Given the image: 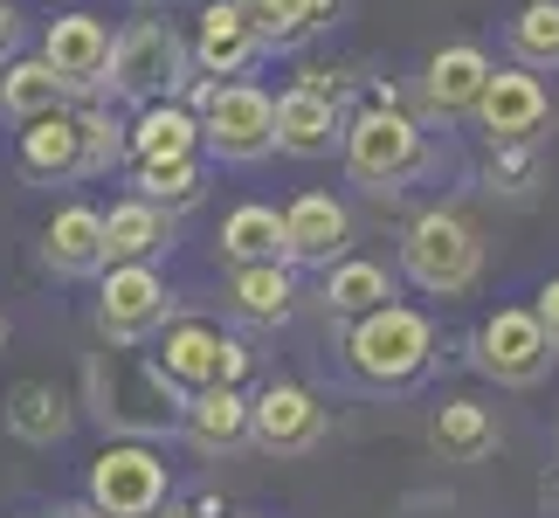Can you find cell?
Here are the masks:
<instances>
[{
  "label": "cell",
  "mask_w": 559,
  "mask_h": 518,
  "mask_svg": "<svg viewBox=\"0 0 559 518\" xmlns=\"http://www.w3.org/2000/svg\"><path fill=\"white\" fill-rule=\"evenodd\" d=\"M386 297H394V276H386L380 263H332V276H325V305L332 311H353V318H367V311H380Z\"/></svg>",
  "instance_id": "obj_28"
},
{
  "label": "cell",
  "mask_w": 559,
  "mask_h": 518,
  "mask_svg": "<svg viewBox=\"0 0 559 518\" xmlns=\"http://www.w3.org/2000/svg\"><path fill=\"white\" fill-rule=\"evenodd\" d=\"M235 8L249 14V28L263 35V42H276V49H284V35H290V21H297V8H305V0H235Z\"/></svg>",
  "instance_id": "obj_32"
},
{
  "label": "cell",
  "mask_w": 559,
  "mask_h": 518,
  "mask_svg": "<svg viewBox=\"0 0 559 518\" xmlns=\"http://www.w3.org/2000/svg\"><path fill=\"white\" fill-rule=\"evenodd\" d=\"M159 374L174 380V387H193V395H201V387H235L242 380V366H249V353L242 345H235L222 326H207V318H187V326H174L159 339Z\"/></svg>",
  "instance_id": "obj_10"
},
{
  "label": "cell",
  "mask_w": 559,
  "mask_h": 518,
  "mask_svg": "<svg viewBox=\"0 0 559 518\" xmlns=\"http://www.w3.org/2000/svg\"><path fill=\"white\" fill-rule=\"evenodd\" d=\"M222 256L235 270L242 263H284V214L276 208H235L228 222H222Z\"/></svg>",
  "instance_id": "obj_25"
},
{
  "label": "cell",
  "mask_w": 559,
  "mask_h": 518,
  "mask_svg": "<svg viewBox=\"0 0 559 518\" xmlns=\"http://www.w3.org/2000/svg\"><path fill=\"white\" fill-rule=\"evenodd\" d=\"M193 139H201V118L180 111V104H145V118L124 132V145L139 153V166L145 160H187Z\"/></svg>",
  "instance_id": "obj_26"
},
{
  "label": "cell",
  "mask_w": 559,
  "mask_h": 518,
  "mask_svg": "<svg viewBox=\"0 0 559 518\" xmlns=\"http://www.w3.org/2000/svg\"><path fill=\"white\" fill-rule=\"evenodd\" d=\"M76 125H83V166H111L118 153H124V125L118 118H104V111H76Z\"/></svg>",
  "instance_id": "obj_31"
},
{
  "label": "cell",
  "mask_w": 559,
  "mask_h": 518,
  "mask_svg": "<svg viewBox=\"0 0 559 518\" xmlns=\"http://www.w3.org/2000/svg\"><path fill=\"white\" fill-rule=\"evenodd\" d=\"M484 83H490V56L477 49V42H449V49H436V56H428L421 97H428V111L456 118V111H477Z\"/></svg>",
  "instance_id": "obj_16"
},
{
  "label": "cell",
  "mask_w": 559,
  "mask_h": 518,
  "mask_svg": "<svg viewBox=\"0 0 559 518\" xmlns=\"http://www.w3.org/2000/svg\"><path fill=\"white\" fill-rule=\"evenodd\" d=\"M139 201H153V208H187V201H201V160H145L139 166Z\"/></svg>",
  "instance_id": "obj_30"
},
{
  "label": "cell",
  "mask_w": 559,
  "mask_h": 518,
  "mask_svg": "<svg viewBox=\"0 0 559 518\" xmlns=\"http://www.w3.org/2000/svg\"><path fill=\"white\" fill-rule=\"evenodd\" d=\"M41 256H49L56 276H97L104 270V214L97 208H62L49 235H41Z\"/></svg>",
  "instance_id": "obj_20"
},
{
  "label": "cell",
  "mask_w": 559,
  "mask_h": 518,
  "mask_svg": "<svg viewBox=\"0 0 559 518\" xmlns=\"http://www.w3.org/2000/svg\"><path fill=\"white\" fill-rule=\"evenodd\" d=\"M249 436L270 449V457H305V449L325 443V408H318L311 387L297 380H270L263 395L249 401Z\"/></svg>",
  "instance_id": "obj_11"
},
{
  "label": "cell",
  "mask_w": 559,
  "mask_h": 518,
  "mask_svg": "<svg viewBox=\"0 0 559 518\" xmlns=\"http://www.w3.org/2000/svg\"><path fill=\"white\" fill-rule=\"evenodd\" d=\"M201 139L214 145V160L255 166L263 153H276V97L255 91V83H222L201 111Z\"/></svg>",
  "instance_id": "obj_7"
},
{
  "label": "cell",
  "mask_w": 559,
  "mask_h": 518,
  "mask_svg": "<svg viewBox=\"0 0 559 518\" xmlns=\"http://www.w3.org/2000/svg\"><path fill=\"white\" fill-rule=\"evenodd\" d=\"M70 422H76V415H70V395H62L56 380H21L14 395H8V428H14L28 449L62 443V436H70Z\"/></svg>",
  "instance_id": "obj_21"
},
{
  "label": "cell",
  "mask_w": 559,
  "mask_h": 518,
  "mask_svg": "<svg viewBox=\"0 0 559 518\" xmlns=\"http://www.w3.org/2000/svg\"><path fill=\"white\" fill-rule=\"evenodd\" d=\"M166 249V214L153 201H118L104 214V270L111 263H145Z\"/></svg>",
  "instance_id": "obj_24"
},
{
  "label": "cell",
  "mask_w": 559,
  "mask_h": 518,
  "mask_svg": "<svg viewBox=\"0 0 559 518\" xmlns=\"http://www.w3.org/2000/svg\"><path fill=\"white\" fill-rule=\"evenodd\" d=\"M546 111H552V97L532 70H490L484 97H477V118H484L490 145H532L546 132Z\"/></svg>",
  "instance_id": "obj_12"
},
{
  "label": "cell",
  "mask_w": 559,
  "mask_h": 518,
  "mask_svg": "<svg viewBox=\"0 0 559 518\" xmlns=\"http://www.w3.org/2000/svg\"><path fill=\"white\" fill-rule=\"evenodd\" d=\"M62 97L70 91H62V76L41 56H21V62H8V76H0V111L21 118V125L41 118V111H62Z\"/></svg>",
  "instance_id": "obj_27"
},
{
  "label": "cell",
  "mask_w": 559,
  "mask_h": 518,
  "mask_svg": "<svg viewBox=\"0 0 559 518\" xmlns=\"http://www.w3.org/2000/svg\"><path fill=\"white\" fill-rule=\"evenodd\" d=\"M297 91H311V97H325V104H332V111H338V104H346V91H353V83H346V76H338V70H305V76H297Z\"/></svg>",
  "instance_id": "obj_34"
},
{
  "label": "cell",
  "mask_w": 559,
  "mask_h": 518,
  "mask_svg": "<svg viewBox=\"0 0 559 518\" xmlns=\"http://www.w3.org/2000/svg\"><path fill=\"white\" fill-rule=\"evenodd\" d=\"M532 318H539V326H546V339L559 345V276H552V284L539 291V311H532Z\"/></svg>",
  "instance_id": "obj_35"
},
{
  "label": "cell",
  "mask_w": 559,
  "mask_h": 518,
  "mask_svg": "<svg viewBox=\"0 0 559 518\" xmlns=\"http://www.w3.org/2000/svg\"><path fill=\"white\" fill-rule=\"evenodd\" d=\"M166 463L145 443H111L91 457V511L97 518H159Z\"/></svg>",
  "instance_id": "obj_6"
},
{
  "label": "cell",
  "mask_w": 559,
  "mask_h": 518,
  "mask_svg": "<svg viewBox=\"0 0 559 518\" xmlns=\"http://www.w3.org/2000/svg\"><path fill=\"white\" fill-rule=\"evenodd\" d=\"M21 166H28L35 180H49V187L91 173V166H83V125H76V111H41V118H28V132H21Z\"/></svg>",
  "instance_id": "obj_17"
},
{
  "label": "cell",
  "mask_w": 559,
  "mask_h": 518,
  "mask_svg": "<svg viewBox=\"0 0 559 518\" xmlns=\"http://www.w3.org/2000/svg\"><path fill=\"white\" fill-rule=\"evenodd\" d=\"M180 428L193 436L201 457H222V449L249 443V401L235 395V387H201V395L180 408Z\"/></svg>",
  "instance_id": "obj_19"
},
{
  "label": "cell",
  "mask_w": 559,
  "mask_h": 518,
  "mask_svg": "<svg viewBox=\"0 0 559 518\" xmlns=\"http://www.w3.org/2000/svg\"><path fill=\"white\" fill-rule=\"evenodd\" d=\"M511 56L519 70H559V0H532L511 21Z\"/></svg>",
  "instance_id": "obj_29"
},
{
  "label": "cell",
  "mask_w": 559,
  "mask_h": 518,
  "mask_svg": "<svg viewBox=\"0 0 559 518\" xmlns=\"http://www.w3.org/2000/svg\"><path fill=\"white\" fill-rule=\"evenodd\" d=\"M346 249H353V214L332 193H297L284 208V263L332 270V263H346Z\"/></svg>",
  "instance_id": "obj_13"
},
{
  "label": "cell",
  "mask_w": 559,
  "mask_h": 518,
  "mask_svg": "<svg viewBox=\"0 0 559 518\" xmlns=\"http://www.w3.org/2000/svg\"><path fill=\"white\" fill-rule=\"evenodd\" d=\"M41 62L62 76V91H91V83L111 76V28L97 14H62V21H49Z\"/></svg>",
  "instance_id": "obj_14"
},
{
  "label": "cell",
  "mask_w": 559,
  "mask_h": 518,
  "mask_svg": "<svg viewBox=\"0 0 559 518\" xmlns=\"http://www.w3.org/2000/svg\"><path fill=\"white\" fill-rule=\"evenodd\" d=\"M346 360H353V374H367L373 387H407V380L428 374V360H436V332H428L421 311L380 305L346 332Z\"/></svg>",
  "instance_id": "obj_2"
},
{
  "label": "cell",
  "mask_w": 559,
  "mask_h": 518,
  "mask_svg": "<svg viewBox=\"0 0 559 518\" xmlns=\"http://www.w3.org/2000/svg\"><path fill=\"white\" fill-rule=\"evenodd\" d=\"M428 436L449 463H484L490 449H498V415H490L484 401H442L436 422H428Z\"/></svg>",
  "instance_id": "obj_23"
},
{
  "label": "cell",
  "mask_w": 559,
  "mask_h": 518,
  "mask_svg": "<svg viewBox=\"0 0 559 518\" xmlns=\"http://www.w3.org/2000/svg\"><path fill=\"white\" fill-rule=\"evenodd\" d=\"M166 518H187V511H166Z\"/></svg>",
  "instance_id": "obj_39"
},
{
  "label": "cell",
  "mask_w": 559,
  "mask_h": 518,
  "mask_svg": "<svg viewBox=\"0 0 559 518\" xmlns=\"http://www.w3.org/2000/svg\"><path fill=\"white\" fill-rule=\"evenodd\" d=\"M83 387H91V415L104 428H124V436H166V428H180V408H187L180 387L153 360H132V353H91Z\"/></svg>",
  "instance_id": "obj_1"
},
{
  "label": "cell",
  "mask_w": 559,
  "mask_h": 518,
  "mask_svg": "<svg viewBox=\"0 0 559 518\" xmlns=\"http://www.w3.org/2000/svg\"><path fill=\"white\" fill-rule=\"evenodd\" d=\"M421 132H415V118L401 111V104H367L353 125H346V166H353V180H367V187H394L407 180V173H421Z\"/></svg>",
  "instance_id": "obj_5"
},
{
  "label": "cell",
  "mask_w": 559,
  "mask_h": 518,
  "mask_svg": "<svg viewBox=\"0 0 559 518\" xmlns=\"http://www.w3.org/2000/svg\"><path fill=\"white\" fill-rule=\"evenodd\" d=\"M0 345H8V318H0Z\"/></svg>",
  "instance_id": "obj_38"
},
{
  "label": "cell",
  "mask_w": 559,
  "mask_h": 518,
  "mask_svg": "<svg viewBox=\"0 0 559 518\" xmlns=\"http://www.w3.org/2000/svg\"><path fill=\"white\" fill-rule=\"evenodd\" d=\"M193 56H201L207 76H242L263 56V35L249 28V14L235 0H207L201 21H193Z\"/></svg>",
  "instance_id": "obj_15"
},
{
  "label": "cell",
  "mask_w": 559,
  "mask_h": 518,
  "mask_svg": "<svg viewBox=\"0 0 559 518\" xmlns=\"http://www.w3.org/2000/svg\"><path fill=\"white\" fill-rule=\"evenodd\" d=\"M14 35H21V21H14V8H8V0H0V56L14 49Z\"/></svg>",
  "instance_id": "obj_36"
},
{
  "label": "cell",
  "mask_w": 559,
  "mask_h": 518,
  "mask_svg": "<svg viewBox=\"0 0 559 518\" xmlns=\"http://www.w3.org/2000/svg\"><path fill=\"white\" fill-rule=\"evenodd\" d=\"M401 270L415 276L428 297H463L484 270V235L469 228L463 214L428 208V214H415V228H407V243H401Z\"/></svg>",
  "instance_id": "obj_3"
},
{
  "label": "cell",
  "mask_w": 559,
  "mask_h": 518,
  "mask_svg": "<svg viewBox=\"0 0 559 518\" xmlns=\"http://www.w3.org/2000/svg\"><path fill=\"white\" fill-rule=\"evenodd\" d=\"M338 139H346V125H338V111L325 97H311V91L276 97V145H284L290 160H325Z\"/></svg>",
  "instance_id": "obj_18"
},
{
  "label": "cell",
  "mask_w": 559,
  "mask_h": 518,
  "mask_svg": "<svg viewBox=\"0 0 559 518\" xmlns=\"http://www.w3.org/2000/svg\"><path fill=\"white\" fill-rule=\"evenodd\" d=\"M228 297H235L242 318H255V326H284L297 311V276H290V263H242L228 276Z\"/></svg>",
  "instance_id": "obj_22"
},
{
  "label": "cell",
  "mask_w": 559,
  "mask_h": 518,
  "mask_svg": "<svg viewBox=\"0 0 559 518\" xmlns=\"http://www.w3.org/2000/svg\"><path fill=\"white\" fill-rule=\"evenodd\" d=\"M332 14H338V0H305L297 21H290V35H284V49H290V42H305V35H318V28H332Z\"/></svg>",
  "instance_id": "obj_33"
},
{
  "label": "cell",
  "mask_w": 559,
  "mask_h": 518,
  "mask_svg": "<svg viewBox=\"0 0 559 518\" xmlns=\"http://www.w3.org/2000/svg\"><path fill=\"white\" fill-rule=\"evenodd\" d=\"M174 297H166V276L153 263H111L104 270V291H97V326L111 345H139L145 332L166 326Z\"/></svg>",
  "instance_id": "obj_9"
},
{
  "label": "cell",
  "mask_w": 559,
  "mask_h": 518,
  "mask_svg": "<svg viewBox=\"0 0 559 518\" xmlns=\"http://www.w3.org/2000/svg\"><path fill=\"white\" fill-rule=\"evenodd\" d=\"M187 83V42L166 21H139L111 42V91L139 97V104H174V91Z\"/></svg>",
  "instance_id": "obj_4"
},
{
  "label": "cell",
  "mask_w": 559,
  "mask_h": 518,
  "mask_svg": "<svg viewBox=\"0 0 559 518\" xmlns=\"http://www.w3.org/2000/svg\"><path fill=\"white\" fill-rule=\"evenodd\" d=\"M49 518H97V511H91V505H56Z\"/></svg>",
  "instance_id": "obj_37"
},
{
  "label": "cell",
  "mask_w": 559,
  "mask_h": 518,
  "mask_svg": "<svg viewBox=\"0 0 559 518\" xmlns=\"http://www.w3.org/2000/svg\"><path fill=\"white\" fill-rule=\"evenodd\" d=\"M552 353L559 345L546 339V326L519 305L490 311L477 326V374H490L498 387H539L552 374Z\"/></svg>",
  "instance_id": "obj_8"
}]
</instances>
